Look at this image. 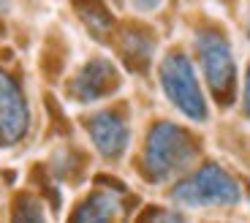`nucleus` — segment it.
Instances as JSON below:
<instances>
[{"label": "nucleus", "mask_w": 250, "mask_h": 223, "mask_svg": "<svg viewBox=\"0 0 250 223\" xmlns=\"http://www.w3.org/2000/svg\"><path fill=\"white\" fill-rule=\"evenodd\" d=\"M196 158V142L185 128L174 123H158L147 134L144 144V172L155 182H163L185 172Z\"/></svg>", "instance_id": "1"}, {"label": "nucleus", "mask_w": 250, "mask_h": 223, "mask_svg": "<svg viewBox=\"0 0 250 223\" xmlns=\"http://www.w3.org/2000/svg\"><path fill=\"white\" fill-rule=\"evenodd\" d=\"M248 36H250V14H248Z\"/></svg>", "instance_id": "14"}, {"label": "nucleus", "mask_w": 250, "mask_h": 223, "mask_svg": "<svg viewBox=\"0 0 250 223\" xmlns=\"http://www.w3.org/2000/svg\"><path fill=\"white\" fill-rule=\"evenodd\" d=\"M196 49H199L201 71H204V79L209 85V90L220 101H229L231 98V90H234V76H237L229 41L215 30H204V33H199Z\"/></svg>", "instance_id": "4"}, {"label": "nucleus", "mask_w": 250, "mask_h": 223, "mask_svg": "<svg viewBox=\"0 0 250 223\" xmlns=\"http://www.w3.org/2000/svg\"><path fill=\"white\" fill-rule=\"evenodd\" d=\"M117 87H120V74L114 68V63L106 60V57H93L74 76V82L68 85V93L79 104H93V101L112 95Z\"/></svg>", "instance_id": "5"}, {"label": "nucleus", "mask_w": 250, "mask_h": 223, "mask_svg": "<svg viewBox=\"0 0 250 223\" xmlns=\"http://www.w3.org/2000/svg\"><path fill=\"white\" fill-rule=\"evenodd\" d=\"M87 134L104 158H120L128 144V125L117 112L106 109L87 120Z\"/></svg>", "instance_id": "7"}, {"label": "nucleus", "mask_w": 250, "mask_h": 223, "mask_svg": "<svg viewBox=\"0 0 250 223\" xmlns=\"http://www.w3.org/2000/svg\"><path fill=\"white\" fill-rule=\"evenodd\" d=\"M245 114L250 117V68H248V76H245Z\"/></svg>", "instance_id": "12"}, {"label": "nucleus", "mask_w": 250, "mask_h": 223, "mask_svg": "<svg viewBox=\"0 0 250 223\" xmlns=\"http://www.w3.org/2000/svg\"><path fill=\"white\" fill-rule=\"evenodd\" d=\"M131 6L136 11H152V8L161 6V0H131Z\"/></svg>", "instance_id": "11"}, {"label": "nucleus", "mask_w": 250, "mask_h": 223, "mask_svg": "<svg viewBox=\"0 0 250 223\" xmlns=\"http://www.w3.org/2000/svg\"><path fill=\"white\" fill-rule=\"evenodd\" d=\"M152 49H155V41L147 30L142 27H128V30L120 36V52H123L125 63L136 71H144L147 63L152 57Z\"/></svg>", "instance_id": "8"}, {"label": "nucleus", "mask_w": 250, "mask_h": 223, "mask_svg": "<svg viewBox=\"0 0 250 223\" xmlns=\"http://www.w3.org/2000/svg\"><path fill=\"white\" fill-rule=\"evenodd\" d=\"M120 215V199L109 191H95L93 196L79 207L76 221H114Z\"/></svg>", "instance_id": "9"}, {"label": "nucleus", "mask_w": 250, "mask_h": 223, "mask_svg": "<svg viewBox=\"0 0 250 223\" xmlns=\"http://www.w3.org/2000/svg\"><path fill=\"white\" fill-rule=\"evenodd\" d=\"M27 104L19 85L0 71V144H17L27 134Z\"/></svg>", "instance_id": "6"}, {"label": "nucleus", "mask_w": 250, "mask_h": 223, "mask_svg": "<svg viewBox=\"0 0 250 223\" xmlns=\"http://www.w3.org/2000/svg\"><path fill=\"white\" fill-rule=\"evenodd\" d=\"M76 6H79V11H82V19L90 25V30H95V33H104L109 27V22L112 19L106 17V8L101 6L98 0H90L87 6L82 3V0H76Z\"/></svg>", "instance_id": "10"}, {"label": "nucleus", "mask_w": 250, "mask_h": 223, "mask_svg": "<svg viewBox=\"0 0 250 223\" xmlns=\"http://www.w3.org/2000/svg\"><path fill=\"white\" fill-rule=\"evenodd\" d=\"M161 87H163V93H166V98L174 104V109H180L188 120H193V123H204L207 120L204 93H201L196 71H193V66H190V60H188L185 55L171 52V55L163 57Z\"/></svg>", "instance_id": "3"}, {"label": "nucleus", "mask_w": 250, "mask_h": 223, "mask_svg": "<svg viewBox=\"0 0 250 223\" xmlns=\"http://www.w3.org/2000/svg\"><path fill=\"white\" fill-rule=\"evenodd\" d=\"M6 3H8V0H0V8H6Z\"/></svg>", "instance_id": "13"}, {"label": "nucleus", "mask_w": 250, "mask_h": 223, "mask_svg": "<svg viewBox=\"0 0 250 223\" xmlns=\"http://www.w3.org/2000/svg\"><path fill=\"white\" fill-rule=\"evenodd\" d=\"M174 201L182 207H231L239 201V185L226 169L207 163L174 188Z\"/></svg>", "instance_id": "2"}]
</instances>
